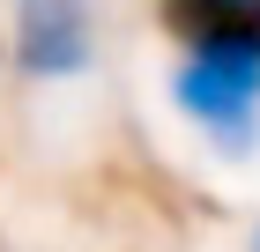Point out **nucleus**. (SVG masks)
Here are the masks:
<instances>
[{"label": "nucleus", "mask_w": 260, "mask_h": 252, "mask_svg": "<svg viewBox=\"0 0 260 252\" xmlns=\"http://www.w3.org/2000/svg\"><path fill=\"white\" fill-rule=\"evenodd\" d=\"M97 59V15L89 0H15V67L38 82L89 75Z\"/></svg>", "instance_id": "nucleus-2"}, {"label": "nucleus", "mask_w": 260, "mask_h": 252, "mask_svg": "<svg viewBox=\"0 0 260 252\" xmlns=\"http://www.w3.org/2000/svg\"><path fill=\"white\" fill-rule=\"evenodd\" d=\"M171 97L216 149L245 156L260 141V52L253 45H193L171 75Z\"/></svg>", "instance_id": "nucleus-1"}, {"label": "nucleus", "mask_w": 260, "mask_h": 252, "mask_svg": "<svg viewBox=\"0 0 260 252\" xmlns=\"http://www.w3.org/2000/svg\"><path fill=\"white\" fill-rule=\"evenodd\" d=\"M253 252H260V230H253Z\"/></svg>", "instance_id": "nucleus-3"}]
</instances>
